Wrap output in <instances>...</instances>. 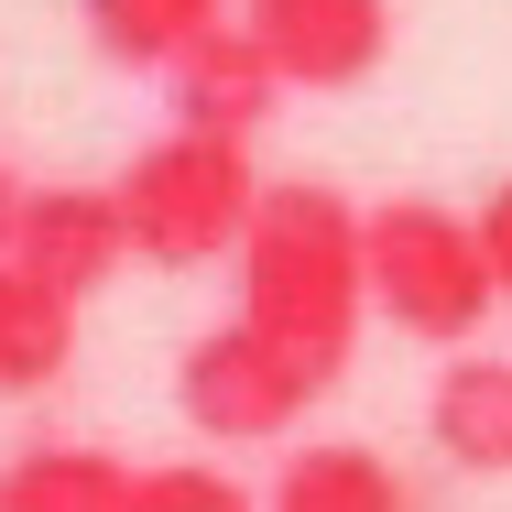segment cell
Masks as SVG:
<instances>
[{"instance_id":"cell-1","label":"cell","mask_w":512,"mask_h":512,"mask_svg":"<svg viewBox=\"0 0 512 512\" xmlns=\"http://www.w3.org/2000/svg\"><path fill=\"white\" fill-rule=\"evenodd\" d=\"M371 207H349L316 175L262 186V218L240 240V327H262L273 349H295L316 382L349 371L360 349V316H371V240H360Z\"/></svg>"},{"instance_id":"cell-2","label":"cell","mask_w":512,"mask_h":512,"mask_svg":"<svg viewBox=\"0 0 512 512\" xmlns=\"http://www.w3.org/2000/svg\"><path fill=\"white\" fill-rule=\"evenodd\" d=\"M120 218H131V251L142 262L197 273V262H218V251L251 240L262 164H251V142H218V131H153L120 164Z\"/></svg>"},{"instance_id":"cell-3","label":"cell","mask_w":512,"mask_h":512,"mask_svg":"<svg viewBox=\"0 0 512 512\" xmlns=\"http://www.w3.org/2000/svg\"><path fill=\"white\" fill-rule=\"evenodd\" d=\"M360 240H371V306L393 316L404 338L469 349V338L491 327L502 284H491L480 218H458V207H436V197H382L360 218Z\"/></svg>"},{"instance_id":"cell-4","label":"cell","mask_w":512,"mask_h":512,"mask_svg":"<svg viewBox=\"0 0 512 512\" xmlns=\"http://www.w3.org/2000/svg\"><path fill=\"white\" fill-rule=\"evenodd\" d=\"M327 393L295 349H273L262 327H207L197 349L175 360V404H186V425L197 436H218V447H262V436H295L306 425V404Z\"/></svg>"},{"instance_id":"cell-5","label":"cell","mask_w":512,"mask_h":512,"mask_svg":"<svg viewBox=\"0 0 512 512\" xmlns=\"http://www.w3.org/2000/svg\"><path fill=\"white\" fill-rule=\"evenodd\" d=\"M240 33L284 88H360L393 55V0H240Z\"/></svg>"},{"instance_id":"cell-6","label":"cell","mask_w":512,"mask_h":512,"mask_svg":"<svg viewBox=\"0 0 512 512\" xmlns=\"http://www.w3.org/2000/svg\"><path fill=\"white\" fill-rule=\"evenodd\" d=\"M120 262H131V218H120V186H33V197H22L11 273H33L44 295L88 306V295H99Z\"/></svg>"},{"instance_id":"cell-7","label":"cell","mask_w":512,"mask_h":512,"mask_svg":"<svg viewBox=\"0 0 512 512\" xmlns=\"http://www.w3.org/2000/svg\"><path fill=\"white\" fill-rule=\"evenodd\" d=\"M164 88H175V131H218V142H251V131L273 120V99H284L273 55H262L240 22H229V33H207Z\"/></svg>"},{"instance_id":"cell-8","label":"cell","mask_w":512,"mask_h":512,"mask_svg":"<svg viewBox=\"0 0 512 512\" xmlns=\"http://www.w3.org/2000/svg\"><path fill=\"white\" fill-rule=\"evenodd\" d=\"M425 436H436V458L502 480L512 469V349H458L425 393Z\"/></svg>"},{"instance_id":"cell-9","label":"cell","mask_w":512,"mask_h":512,"mask_svg":"<svg viewBox=\"0 0 512 512\" xmlns=\"http://www.w3.org/2000/svg\"><path fill=\"white\" fill-rule=\"evenodd\" d=\"M88 44L109 66H142V77H175L207 33H229V0H77Z\"/></svg>"},{"instance_id":"cell-10","label":"cell","mask_w":512,"mask_h":512,"mask_svg":"<svg viewBox=\"0 0 512 512\" xmlns=\"http://www.w3.org/2000/svg\"><path fill=\"white\" fill-rule=\"evenodd\" d=\"M262 512H414V491H404V469H393L382 447L327 436V447H295V458L273 469Z\"/></svg>"},{"instance_id":"cell-11","label":"cell","mask_w":512,"mask_h":512,"mask_svg":"<svg viewBox=\"0 0 512 512\" xmlns=\"http://www.w3.org/2000/svg\"><path fill=\"white\" fill-rule=\"evenodd\" d=\"M131 480L109 447H77V436H44L0 469V512H131Z\"/></svg>"},{"instance_id":"cell-12","label":"cell","mask_w":512,"mask_h":512,"mask_svg":"<svg viewBox=\"0 0 512 512\" xmlns=\"http://www.w3.org/2000/svg\"><path fill=\"white\" fill-rule=\"evenodd\" d=\"M66 360H77V306L0 262V393H44L66 382Z\"/></svg>"},{"instance_id":"cell-13","label":"cell","mask_w":512,"mask_h":512,"mask_svg":"<svg viewBox=\"0 0 512 512\" xmlns=\"http://www.w3.org/2000/svg\"><path fill=\"white\" fill-rule=\"evenodd\" d=\"M131 512H262V502L229 469H207V458H164V469L131 480Z\"/></svg>"},{"instance_id":"cell-14","label":"cell","mask_w":512,"mask_h":512,"mask_svg":"<svg viewBox=\"0 0 512 512\" xmlns=\"http://www.w3.org/2000/svg\"><path fill=\"white\" fill-rule=\"evenodd\" d=\"M480 251H491V284L512 295V186H491V197H480Z\"/></svg>"},{"instance_id":"cell-15","label":"cell","mask_w":512,"mask_h":512,"mask_svg":"<svg viewBox=\"0 0 512 512\" xmlns=\"http://www.w3.org/2000/svg\"><path fill=\"white\" fill-rule=\"evenodd\" d=\"M22 197H33V186H22L11 164H0V262H11V240H22Z\"/></svg>"}]
</instances>
